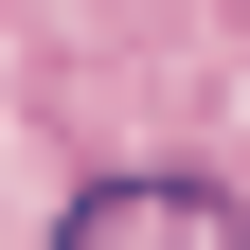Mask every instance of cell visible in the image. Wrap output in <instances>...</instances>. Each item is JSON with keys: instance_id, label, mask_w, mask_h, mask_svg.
<instances>
[{"instance_id": "1", "label": "cell", "mask_w": 250, "mask_h": 250, "mask_svg": "<svg viewBox=\"0 0 250 250\" xmlns=\"http://www.w3.org/2000/svg\"><path fill=\"white\" fill-rule=\"evenodd\" d=\"M54 250H250V214L214 197V179H161L143 161V179H89V197L54 214Z\"/></svg>"}]
</instances>
